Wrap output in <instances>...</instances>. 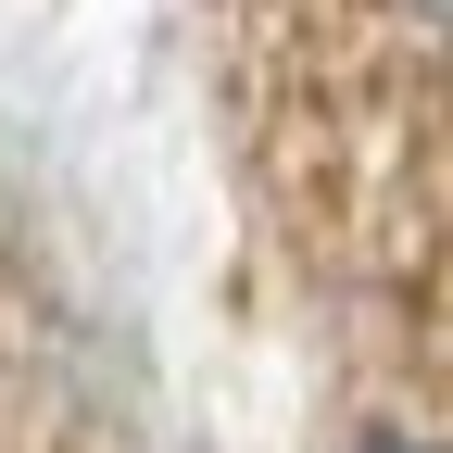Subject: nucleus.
Returning a JSON list of instances; mask_svg holds the SVG:
<instances>
[{
	"mask_svg": "<svg viewBox=\"0 0 453 453\" xmlns=\"http://www.w3.org/2000/svg\"><path fill=\"white\" fill-rule=\"evenodd\" d=\"M353 453H428V441H403V428H365V441H353Z\"/></svg>",
	"mask_w": 453,
	"mask_h": 453,
	"instance_id": "obj_1",
	"label": "nucleus"
},
{
	"mask_svg": "<svg viewBox=\"0 0 453 453\" xmlns=\"http://www.w3.org/2000/svg\"><path fill=\"white\" fill-rule=\"evenodd\" d=\"M416 13H428V0H416Z\"/></svg>",
	"mask_w": 453,
	"mask_h": 453,
	"instance_id": "obj_2",
	"label": "nucleus"
}]
</instances>
